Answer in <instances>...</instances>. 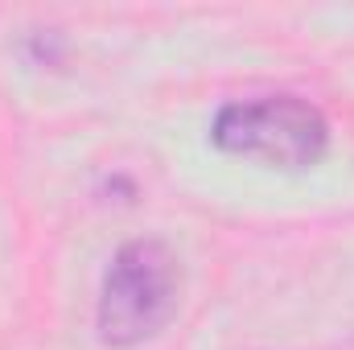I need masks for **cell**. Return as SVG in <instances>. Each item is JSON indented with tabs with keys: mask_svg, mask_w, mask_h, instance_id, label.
I'll list each match as a JSON object with an SVG mask.
<instances>
[{
	"mask_svg": "<svg viewBox=\"0 0 354 350\" xmlns=\"http://www.w3.org/2000/svg\"><path fill=\"white\" fill-rule=\"evenodd\" d=\"M181 305V260L165 239H128L103 272L95 330L111 350L153 342Z\"/></svg>",
	"mask_w": 354,
	"mask_h": 350,
	"instance_id": "1",
	"label": "cell"
},
{
	"mask_svg": "<svg viewBox=\"0 0 354 350\" xmlns=\"http://www.w3.org/2000/svg\"><path fill=\"white\" fill-rule=\"evenodd\" d=\"M210 140L218 153L264 169H313L330 149V124L309 99L260 95L218 107Z\"/></svg>",
	"mask_w": 354,
	"mask_h": 350,
	"instance_id": "2",
	"label": "cell"
}]
</instances>
